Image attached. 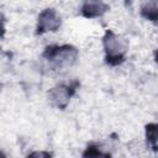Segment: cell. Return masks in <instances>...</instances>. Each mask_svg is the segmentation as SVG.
I'll use <instances>...</instances> for the list:
<instances>
[{"label":"cell","instance_id":"6da1fadb","mask_svg":"<svg viewBox=\"0 0 158 158\" xmlns=\"http://www.w3.org/2000/svg\"><path fill=\"white\" fill-rule=\"evenodd\" d=\"M105 48L110 58H120L126 51V43L122 38L115 35H109L105 38Z\"/></svg>","mask_w":158,"mask_h":158},{"label":"cell","instance_id":"7a4b0ae2","mask_svg":"<svg viewBox=\"0 0 158 158\" xmlns=\"http://www.w3.org/2000/svg\"><path fill=\"white\" fill-rule=\"evenodd\" d=\"M75 51L73 48H62L56 52L53 56V60L58 67H67L70 65L75 59Z\"/></svg>","mask_w":158,"mask_h":158},{"label":"cell","instance_id":"3957f363","mask_svg":"<svg viewBox=\"0 0 158 158\" xmlns=\"http://www.w3.org/2000/svg\"><path fill=\"white\" fill-rule=\"evenodd\" d=\"M59 25V19L51 10L44 11L40 17V26L42 31H53Z\"/></svg>","mask_w":158,"mask_h":158},{"label":"cell","instance_id":"277c9868","mask_svg":"<svg viewBox=\"0 0 158 158\" xmlns=\"http://www.w3.org/2000/svg\"><path fill=\"white\" fill-rule=\"evenodd\" d=\"M105 10V5L99 0H88L84 5V12L88 16H98L102 14Z\"/></svg>","mask_w":158,"mask_h":158},{"label":"cell","instance_id":"5b68a950","mask_svg":"<svg viewBox=\"0 0 158 158\" xmlns=\"http://www.w3.org/2000/svg\"><path fill=\"white\" fill-rule=\"evenodd\" d=\"M143 11H148V17L154 19L157 16V0H144Z\"/></svg>","mask_w":158,"mask_h":158}]
</instances>
